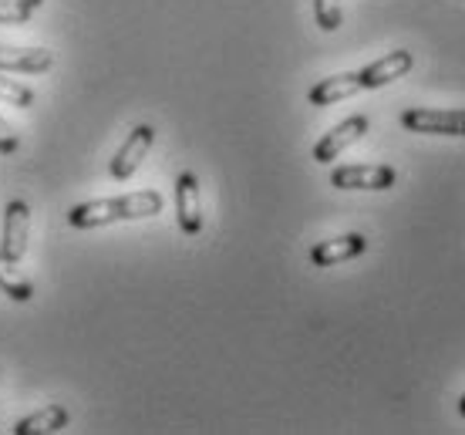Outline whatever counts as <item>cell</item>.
Instances as JSON below:
<instances>
[{"mask_svg": "<svg viewBox=\"0 0 465 435\" xmlns=\"http://www.w3.org/2000/svg\"><path fill=\"white\" fill-rule=\"evenodd\" d=\"M163 193L155 189H139V193H128V196H118V200H88L71 206L68 223L78 226V230H94V226L105 223H122V220H145V216H155L163 213Z\"/></svg>", "mask_w": 465, "mask_h": 435, "instance_id": "6da1fadb", "label": "cell"}, {"mask_svg": "<svg viewBox=\"0 0 465 435\" xmlns=\"http://www.w3.org/2000/svg\"><path fill=\"white\" fill-rule=\"evenodd\" d=\"M401 125L419 135H465V108H408Z\"/></svg>", "mask_w": 465, "mask_h": 435, "instance_id": "7a4b0ae2", "label": "cell"}, {"mask_svg": "<svg viewBox=\"0 0 465 435\" xmlns=\"http://www.w3.org/2000/svg\"><path fill=\"white\" fill-rule=\"evenodd\" d=\"M27 236H31V206L24 200H11L0 226V253L11 263H21L27 253Z\"/></svg>", "mask_w": 465, "mask_h": 435, "instance_id": "3957f363", "label": "cell"}, {"mask_svg": "<svg viewBox=\"0 0 465 435\" xmlns=\"http://www.w3.org/2000/svg\"><path fill=\"white\" fill-rule=\"evenodd\" d=\"M398 173L391 165H338L331 173V186L338 189H391L395 186Z\"/></svg>", "mask_w": 465, "mask_h": 435, "instance_id": "277c9868", "label": "cell"}, {"mask_svg": "<svg viewBox=\"0 0 465 435\" xmlns=\"http://www.w3.org/2000/svg\"><path fill=\"white\" fill-rule=\"evenodd\" d=\"M368 125H371V122L364 115H351V118H344L341 125H334L331 132H324V139L314 145V163H321V165L334 163L341 153H348L351 145L368 132Z\"/></svg>", "mask_w": 465, "mask_h": 435, "instance_id": "5b68a950", "label": "cell"}, {"mask_svg": "<svg viewBox=\"0 0 465 435\" xmlns=\"http://www.w3.org/2000/svg\"><path fill=\"white\" fill-rule=\"evenodd\" d=\"M152 142H155V129L152 125H135V129L128 132L125 145L115 153V159H112V165H108V173H112V179H128L135 176V169L142 165V159L149 155Z\"/></svg>", "mask_w": 465, "mask_h": 435, "instance_id": "8992f818", "label": "cell"}, {"mask_svg": "<svg viewBox=\"0 0 465 435\" xmlns=\"http://www.w3.org/2000/svg\"><path fill=\"white\" fill-rule=\"evenodd\" d=\"M415 68V58H411V51H388L384 58L371 61L368 68H361V88L368 92V88H384V84L398 82V78H405L408 71Z\"/></svg>", "mask_w": 465, "mask_h": 435, "instance_id": "52a82bcc", "label": "cell"}, {"mask_svg": "<svg viewBox=\"0 0 465 435\" xmlns=\"http://www.w3.org/2000/svg\"><path fill=\"white\" fill-rule=\"evenodd\" d=\"M175 210H179V230L186 236H196L203 230V200H199V179L193 173H183L175 179Z\"/></svg>", "mask_w": 465, "mask_h": 435, "instance_id": "ba28073f", "label": "cell"}, {"mask_svg": "<svg viewBox=\"0 0 465 435\" xmlns=\"http://www.w3.org/2000/svg\"><path fill=\"white\" fill-rule=\"evenodd\" d=\"M368 250V240L361 233H344L334 236V240H321L311 247V263L314 267H334V263H344V260H354Z\"/></svg>", "mask_w": 465, "mask_h": 435, "instance_id": "9c48e42d", "label": "cell"}, {"mask_svg": "<svg viewBox=\"0 0 465 435\" xmlns=\"http://www.w3.org/2000/svg\"><path fill=\"white\" fill-rule=\"evenodd\" d=\"M51 64H54V51H47V47H0V71L41 74Z\"/></svg>", "mask_w": 465, "mask_h": 435, "instance_id": "30bf717a", "label": "cell"}, {"mask_svg": "<svg viewBox=\"0 0 465 435\" xmlns=\"http://www.w3.org/2000/svg\"><path fill=\"white\" fill-rule=\"evenodd\" d=\"M358 92H364L361 88V74L358 71H344V74H331L324 82H317L307 98H311V105L324 108V105H338L344 98H354Z\"/></svg>", "mask_w": 465, "mask_h": 435, "instance_id": "8fae6325", "label": "cell"}, {"mask_svg": "<svg viewBox=\"0 0 465 435\" xmlns=\"http://www.w3.org/2000/svg\"><path fill=\"white\" fill-rule=\"evenodd\" d=\"M68 425V409L64 405H45L41 412L27 415L21 422L14 425V432L17 435H54L61 432Z\"/></svg>", "mask_w": 465, "mask_h": 435, "instance_id": "7c38bea8", "label": "cell"}, {"mask_svg": "<svg viewBox=\"0 0 465 435\" xmlns=\"http://www.w3.org/2000/svg\"><path fill=\"white\" fill-rule=\"evenodd\" d=\"M0 291L11 297V301H17V304H27V301L35 297V283L27 281V277L17 271V263H11L4 253H0Z\"/></svg>", "mask_w": 465, "mask_h": 435, "instance_id": "4fadbf2b", "label": "cell"}, {"mask_svg": "<svg viewBox=\"0 0 465 435\" xmlns=\"http://www.w3.org/2000/svg\"><path fill=\"white\" fill-rule=\"evenodd\" d=\"M0 102H7V105H17V108H27L35 105V92L21 82H11V78H0Z\"/></svg>", "mask_w": 465, "mask_h": 435, "instance_id": "5bb4252c", "label": "cell"}, {"mask_svg": "<svg viewBox=\"0 0 465 435\" xmlns=\"http://www.w3.org/2000/svg\"><path fill=\"white\" fill-rule=\"evenodd\" d=\"M314 17L321 31H338L344 14H341V0H314Z\"/></svg>", "mask_w": 465, "mask_h": 435, "instance_id": "9a60e30c", "label": "cell"}, {"mask_svg": "<svg viewBox=\"0 0 465 435\" xmlns=\"http://www.w3.org/2000/svg\"><path fill=\"white\" fill-rule=\"evenodd\" d=\"M35 7L24 0H0V24H27Z\"/></svg>", "mask_w": 465, "mask_h": 435, "instance_id": "2e32d148", "label": "cell"}, {"mask_svg": "<svg viewBox=\"0 0 465 435\" xmlns=\"http://www.w3.org/2000/svg\"><path fill=\"white\" fill-rule=\"evenodd\" d=\"M17 145H21L17 132L11 129V122H4V118H0V155H14L17 153Z\"/></svg>", "mask_w": 465, "mask_h": 435, "instance_id": "e0dca14e", "label": "cell"}, {"mask_svg": "<svg viewBox=\"0 0 465 435\" xmlns=\"http://www.w3.org/2000/svg\"><path fill=\"white\" fill-rule=\"evenodd\" d=\"M24 4H31V7H41V4H45V0H24Z\"/></svg>", "mask_w": 465, "mask_h": 435, "instance_id": "ac0fdd59", "label": "cell"}, {"mask_svg": "<svg viewBox=\"0 0 465 435\" xmlns=\"http://www.w3.org/2000/svg\"><path fill=\"white\" fill-rule=\"evenodd\" d=\"M459 412L465 415V395H462V399H459Z\"/></svg>", "mask_w": 465, "mask_h": 435, "instance_id": "d6986e66", "label": "cell"}]
</instances>
